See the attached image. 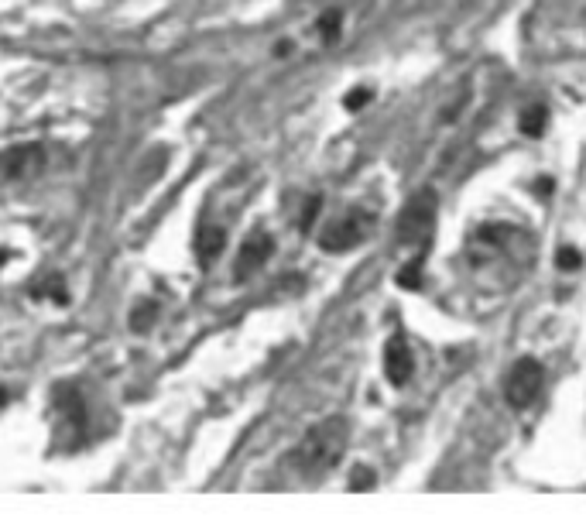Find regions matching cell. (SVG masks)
I'll list each match as a JSON object with an SVG mask.
<instances>
[{"label": "cell", "mask_w": 586, "mask_h": 528, "mask_svg": "<svg viewBox=\"0 0 586 528\" xmlns=\"http://www.w3.org/2000/svg\"><path fill=\"white\" fill-rule=\"evenodd\" d=\"M347 439H350L347 419L329 415V419L316 422V426L305 432L302 443L295 446V453L288 456V463H292L295 474H302L305 480H319L343 460V453H347Z\"/></svg>", "instance_id": "cell-1"}, {"label": "cell", "mask_w": 586, "mask_h": 528, "mask_svg": "<svg viewBox=\"0 0 586 528\" xmlns=\"http://www.w3.org/2000/svg\"><path fill=\"white\" fill-rule=\"evenodd\" d=\"M52 408H55L52 436L59 439L62 450H76L86 436V405H83V395H79L76 384L62 381L59 388L52 391Z\"/></svg>", "instance_id": "cell-2"}, {"label": "cell", "mask_w": 586, "mask_h": 528, "mask_svg": "<svg viewBox=\"0 0 586 528\" xmlns=\"http://www.w3.org/2000/svg\"><path fill=\"white\" fill-rule=\"evenodd\" d=\"M436 210H439V199L432 189H419L412 199L405 203V210L398 216V227H395V240L398 244H415L425 247L432 237V227H436Z\"/></svg>", "instance_id": "cell-3"}, {"label": "cell", "mask_w": 586, "mask_h": 528, "mask_svg": "<svg viewBox=\"0 0 586 528\" xmlns=\"http://www.w3.org/2000/svg\"><path fill=\"white\" fill-rule=\"evenodd\" d=\"M371 230H374V216L371 213H367V210H350V213H343L340 220L329 223L323 234H319V247L329 251V254L353 251L360 240H367Z\"/></svg>", "instance_id": "cell-4"}, {"label": "cell", "mask_w": 586, "mask_h": 528, "mask_svg": "<svg viewBox=\"0 0 586 528\" xmlns=\"http://www.w3.org/2000/svg\"><path fill=\"white\" fill-rule=\"evenodd\" d=\"M542 391V364L535 357L515 360V367L504 378V398L515 408H528L535 402V395Z\"/></svg>", "instance_id": "cell-5"}, {"label": "cell", "mask_w": 586, "mask_h": 528, "mask_svg": "<svg viewBox=\"0 0 586 528\" xmlns=\"http://www.w3.org/2000/svg\"><path fill=\"white\" fill-rule=\"evenodd\" d=\"M45 168V148L42 144H14L0 155V179L4 182H24L35 179Z\"/></svg>", "instance_id": "cell-6"}, {"label": "cell", "mask_w": 586, "mask_h": 528, "mask_svg": "<svg viewBox=\"0 0 586 528\" xmlns=\"http://www.w3.org/2000/svg\"><path fill=\"white\" fill-rule=\"evenodd\" d=\"M271 251H275V237L264 234V230H254V234L244 240L240 254H237V264H234L237 282H244L247 275H254V271H258L261 264L271 258Z\"/></svg>", "instance_id": "cell-7"}, {"label": "cell", "mask_w": 586, "mask_h": 528, "mask_svg": "<svg viewBox=\"0 0 586 528\" xmlns=\"http://www.w3.org/2000/svg\"><path fill=\"white\" fill-rule=\"evenodd\" d=\"M415 371V357L408 350L405 336H391L388 347H384V374L391 384H405Z\"/></svg>", "instance_id": "cell-8"}, {"label": "cell", "mask_w": 586, "mask_h": 528, "mask_svg": "<svg viewBox=\"0 0 586 528\" xmlns=\"http://www.w3.org/2000/svg\"><path fill=\"white\" fill-rule=\"evenodd\" d=\"M223 244H227V234H223L220 227H199V234H196V258H199V264H213L216 258H220Z\"/></svg>", "instance_id": "cell-9"}, {"label": "cell", "mask_w": 586, "mask_h": 528, "mask_svg": "<svg viewBox=\"0 0 586 528\" xmlns=\"http://www.w3.org/2000/svg\"><path fill=\"white\" fill-rule=\"evenodd\" d=\"M545 124H549V110H545L542 103H532V107H525V110H521V117H518L521 134H528V138H539V134L545 131Z\"/></svg>", "instance_id": "cell-10"}, {"label": "cell", "mask_w": 586, "mask_h": 528, "mask_svg": "<svg viewBox=\"0 0 586 528\" xmlns=\"http://www.w3.org/2000/svg\"><path fill=\"white\" fill-rule=\"evenodd\" d=\"M422 264H425V247L419 251V258L408 261L405 268L398 271V285H401V288H419V282H422V278H419V275H422Z\"/></svg>", "instance_id": "cell-11"}, {"label": "cell", "mask_w": 586, "mask_h": 528, "mask_svg": "<svg viewBox=\"0 0 586 528\" xmlns=\"http://www.w3.org/2000/svg\"><path fill=\"white\" fill-rule=\"evenodd\" d=\"M155 316H158V306H155V302H141V306L131 312L134 333H148V330H151V323H155Z\"/></svg>", "instance_id": "cell-12"}, {"label": "cell", "mask_w": 586, "mask_h": 528, "mask_svg": "<svg viewBox=\"0 0 586 528\" xmlns=\"http://www.w3.org/2000/svg\"><path fill=\"white\" fill-rule=\"evenodd\" d=\"M340 11H329L319 18V35H323V42H336L340 38Z\"/></svg>", "instance_id": "cell-13"}, {"label": "cell", "mask_w": 586, "mask_h": 528, "mask_svg": "<svg viewBox=\"0 0 586 528\" xmlns=\"http://www.w3.org/2000/svg\"><path fill=\"white\" fill-rule=\"evenodd\" d=\"M371 90H367V86H360V90H353V93H347V100H343V107H347V110H360V107H364V103L367 100H371Z\"/></svg>", "instance_id": "cell-14"}, {"label": "cell", "mask_w": 586, "mask_h": 528, "mask_svg": "<svg viewBox=\"0 0 586 528\" xmlns=\"http://www.w3.org/2000/svg\"><path fill=\"white\" fill-rule=\"evenodd\" d=\"M556 264L559 268H566V271H573V268H580V254H576L573 247H563V251L556 254Z\"/></svg>", "instance_id": "cell-15"}, {"label": "cell", "mask_w": 586, "mask_h": 528, "mask_svg": "<svg viewBox=\"0 0 586 528\" xmlns=\"http://www.w3.org/2000/svg\"><path fill=\"white\" fill-rule=\"evenodd\" d=\"M316 213H319V196H312V199H309V210H305V213H302V220H299V227H302V230H309V227H312V216H316Z\"/></svg>", "instance_id": "cell-16"}, {"label": "cell", "mask_w": 586, "mask_h": 528, "mask_svg": "<svg viewBox=\"0 0 586 528\" xmlns=\"http://www.w3.org/2000/svg\"><path fill=\"white\" fill-rule=\"evenodd\" d=\"M350 484H353V487H371V484H374V474H371V470H357Z\"/></svg>", "instance_id": "cell-17"}, {"label": "cell", "mask_w": 586, "mask_h": 528, "mask_svg": "<svg viewBox=\"0 0 586 528\" xmlns=\"http://www.w3.org/2000/svg\"><path fill=\"white\" fill-rule=\"evenodd\" d=\"M4 261H7V251H0V268H4Z\"/></svg>", "instance_id": "cell-18"}]
</instances>
